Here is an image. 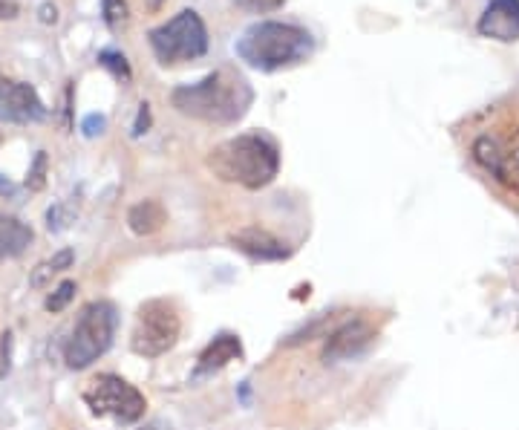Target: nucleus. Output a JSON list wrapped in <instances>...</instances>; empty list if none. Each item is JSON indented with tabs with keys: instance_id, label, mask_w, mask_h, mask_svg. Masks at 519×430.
Masks as SVG:
<instances>
[{
	"instance_id": "f257e3e1",
	"label": "nucleus",
	"mask_w": 519,
	"mask_h": 430,
	"mask_svg": "<svg viewBox=\"0 0 519 430\" xmlns=\"http://www.w3.org/2000/svg\"><path fill=\"white\" fill-rule=\"evenodd\" d=\"M173 107L205 125H237L254 102V90L246 78L231 67H220L197 84L176 87L171 93Z\"/></svg>"
},
{
	"instance_id": "f03ea898",
	"label": "nucleus",
	"mask_w": 519,
	"mask_h": 430,
	"mask_svg": "<svg viewBox=\"0 0 519 430\" xmlns=\"http://www.w3.org/2000/svg\"><path fill=\"white\" fill-rule=\"evenodd\" d=\"M205 165L217 179L257 191L277 177L280 151L266 133H240L234 139L214 145L205 156Z\"/></svg>"
},
{
	"instance_id": "7ed1b4c3",
	"label": "nucleus",
	"mask_w": 519,
	"mask_h": 430,
	"mask_svg": "<svg viewBox=\"0 0 519 430\" xmlns=\"http://www.w3.org/2000/svg\"><path fill=\"white\" fill-rule=\"evenodd\" d=\"M234 52L240 61H246L248 67H254L260 73H277V70H286V67L306 61L315 52V41L303 26L260 21V24L248 26L237 38Z\"/></svg>"
},
{
	"instance_id": "20e7f679",
	"label": "nucleus",
	"mask_w": 519,
	"mask_h": 430,
	"mask_svg": "<svg viewBox=\"0 0 519 430\" xmlns=\"http://www.w3.org/2000/svg\"><path fill=\"white\" fill-rule=\"evenodd\" d=\"M470 159L511 203H519V110L511 107L494 125L482 127L470 142Z\"/></svg>"
},
{
	"instance_id": "39448f33",
	"label": "nucleus",
	"mask_w": 519,
	"mask_h": 430,
	"mask_svg": "<svg viewBox=\"0 0 519 430\" xmlns=\"http://www.w3.org/2000/svg\"><path fill=\"white\" fill-rule=\"evenodd\" d=\"M113 332H116V309L107 301L87 304L78 315L73 335L64 347V361L70 370H84L93 361H99L101 355L110 350L113 344Z\"/></svg>"
},
{
	"instance_id": "423d86ee",
	"label": "nucleus",
	"mask_w": 519,
	"mask_h": 430,
	"mask_svg": "<svg viewBox=\"0 0 519 430\" xmlns=\"http://www.w3.org/2000/svg\"><path fill=\"white\" fill-rule=\"evenodd\" d=\"M150 50L159 64L173 67L185 61H197L208 52V29L194 9H182L171 21L150 32Z\"/></svg>"
},
{
	"instance_id": "0eeeda50",
	"label": "nucleus",
	"mask_w": 519,
	"mask_h": 430,
	"mask_svg": "<svg viewBox=\"0 0 519 430\" xmlns=\"http://www.w3.org/2000/svg\"><path fill=\"white\" fill-rule=\"evenodd\" d=\"M179 332H182V321H179V312H176L173 301L156 298L139 309L130 347L136 355L159 358V355L173 350V344L179 341Z\"/></svg>"
},
{
	"instance_id": "6e6552de",
	"label": "nucleus",
	"mask_w": 519,
	"mask_h": 430,
	"mask_svg": "<svg viewBox=\"0 0 519 430\" xmlns=\"http://www.w3.org/2000/svg\"><path fill=\"white\" fill-rule=\"evenodd\" d=\"M84 402L96 416H113L116 422H139L148 410V399L119 376L101 373L87 384Z\"/></svg>"
},
{
	"instance_id": "1a4fd4ad",
	"label": "nucleus",
	"mask_w": 519,
	"mask_h": 430,
	"mask_svg": "<svg viewBox=\"0 0 519 430\" xmlns=\"http://www.w3.org/2000/svg\"><path fill=\"white\" fill-rule=\"evenodd\" d=\"M44 116H47V107L32 84L0 73V122L29 125V122H41Z\"/></svg>"
},
{
	"instance_id": "9d476101",
	"label": "nucleus",
	"mask_w": 519,
	"mask_h": 430,
	"mask_svg": "<svg viewBox=\"0 0 519 430\" xmlns=\"http://www.w3.org/2000/svg\"><path fill=\"white\" fill-rule=\"evenodd\" d=\"M326 338L329 341H326L323 358L326 361H344V358L361 353L364 347H370V341L375 338V327L367 318H352V321L338 324Z\"/></svg>"
},
{
	"instance_id": "9b49d317",
	"label": "nucleus",
	"mask_w": 519,
	"mask_h": 430,
	"mask_svg": "<svg viewBox=\"0 0 519 430\" xmlns=\"http://www.w3.org/2000/svg\"><path fill=\"white\" fill-rule=\"evenodd\" d=\"M476 29L482 38H494L499 44L519 41V0H491Z\"/></svg>"
},
{
	"instance_id": "f8f14e48",
	"label": "nucleus",
	"mask_w": 519,
	"mask_h": 430,
	"mask_svg": "<svg viewBox=\"0 0 519 430\" xmlns=\"http://www.w3.org/2000/svg\"><path fill=\"white\" fill-rule=\"evenodd\" d=\"M231 243L240 252H246L248 257H254V260H283V257H289V249L274 237L272 231L260 226H246L234 231Z\"/></svg>"
},
{
	"instance_id": "ddd939ff",
	"label": "nucleus",
	"mask_w": 519,
	"mask_h": 430,
	"mask_svg": "<svg viewBox=\"0 0 519 430\" xmlns=\"http://www.w3.org/2000/svg\"><path fill=\"white\" fill-rule=\"evenodd\" d=\"M237 358H243V344H240V338L237 335H217L202 355H199V364H197V376H208V373H217V370H223L228 367L231 361H237Z\"/></svg>"
},
{
	"instance_id": "4468645a",
	"label": "nucleus",
	"mask_w": 519,
	"mask_h": 430,
	"mask_svg": "<svg viewBox=\"0 0 519 430\" xmlns=\"http://www.w3.org/2000/svg\"><path fill=\"white\" fill-rule=\"evenodd\" d=\"M29 243H32V228L15 217L0 214V263L21 257Z\"/></svg>"
},
{
	"instance_id": "2eb2a0df",
	"label": "nucleus",
	"mask_w": 519,
	"mask_h": 430,
	"mask_svg": "<svg viewBox=\"0 0 519 430\" xmlns=\"http://www.w3.org/2000/svg\"><path fill=\"white\" fill-rule=\"evenodd\" d=\"M165 223H168V211L159 200H145V203L133 205L130 214H127V226L139 237H150V234L162 231Z\"/></svg>"
},
{
	"instance_id": "dca6fc26",
	"label": "nucleus",
	"mask_w": 519,
	"mask_h": 430,
	"mask_svg": "<svg viewBox=\"0 0 519 430\" xmlns=\"http://www.w3.org/2000/svg\"><path fill=\"white\" fill-rule=\"evenodd\" d=\"M75 254L73 249H61V252H55L50 260H44V263H38V269L32 272V278L29 283L35 286V289H41V286H47L55 275H61L64 269H70L73 266Z\"/></svg>"
},
{
	"instance_id": "f3484780",
	"label": "nucleus",
	"mask_w": 519,
	"mask_h": 430,
	"mask_svg": "<svg viewBox=\"0 0 519 430\" xmlns=\"http://www.w3.org/2000/svg\"><path fill=\"white\" fill-rule=\"evenodd\" d=\"M99 64L104 67V70H110V73L119 78V81H124V84H127L130 76H133V73H130V64H127V58H124L122 52L104 50L99 55Z\"/></svg>"
},
{
	"instance_id": "a211bd4d",
	"label": "nucleus",
	"mask_w": 519,
	"mask_h": 430,
	"mask_svg": "<svg viewBox=\"0 0 519 430\" xmlns=\"http://www.w3.org/2000/svg\"><path fill=\"white\" fill-rule=\"evenodd\" d=\"M73 298H75V280H64V283H61V286L52 292L50 298H47V304L44 306H47V312L55 315V312H64V309L70 306Z\"/></svg>"
},
{
	"instance_id": "6ab92c4d",
	"label": "nucleus",
	"mask_w": 519,
	"mask_h": 430,
	"mask_svg": "<svg viewBox=\"0 0 519 430\" xmlns=\"http://www.w3.org/2000/svg\"><path fill=\"white\" fill-rule=\"evenodd\" d=\"M130 21V9L124 0H104V24L110 29H119Z\"/></svg>"
},
{
	"instance_id": "aec40b11",
	"label": "nucleus",
	"mask_w": 519,
	"mask_h": 430,
	"mask_svg": "<svg viewBox=\"0 0 519 430\" xmlns=\"http://www.w3.org/2000/svg\"><path fill=\"white\" fill-rule=\"evenodd\" d=\"M47 185V153L41 151L35 156V165L29 168V177H26V188L29 191H41Z\"/></svg>"
},
{
	"instance_id": "412c9836",
	"label": "nucleus",
	"mask_w": 519,
	"mask_h": 430,
	"mask_svg": "<svg viewBox=\"0 0 519 430\" xmlns=\"http://www.w3.org/2000/svg\"><path fill=\"white\" fill-rule=\"evenodd\" d=\"M104 127H107V119L104 116H99V113H90L84 122H81V130H84V136H99V133H104Z\"/></svg>"
},
{
	"instance_id": "4be33fe9",
	"label": "nucleus",
	"mask_w": 519,
	"mask_h": 430,
	"mask_svg": "<svg viewBox=\"0 0 519 430\" xmlns=\"http://www.w3.org/2000/svg\"><path fill=\"white\" fill-rule=\"evenodd\" d=\"M148 127H150V104L142 102L139 104V116H136L133 133H136V136H142V133H148Z\"/></svg>"
},
{
	"instance_id": "5701e85b",
	"label": "nucleus",
	"mask_w": 519,
	"mask_h": 430,
	"mask_svg": "<svg viewBox=\"0 0 519 430\" xmlns=\"http://www.w3.org/2000/svg\"><path fill=\"white\" fill-rule=\"evenodd\" d=\"M248 9H257V12H272V9H280L286 0H240Z\"/></svg>"
},
{
	"instance_id": "b1692460",
	"label": "nucleus",
	"mask_w": 519,
	"mask_h": 430,
	"mask_svg": "<svg viewBox=\"0 0 519 430\" xmlns=\"http://www.w3.org/2000/svg\"><path fill=\"white\" fill-rule=\"evenodd\" d=\"M21 12L18 0H0V21H15Z\"/></svg>"
},
{
	"instance_id": "393cba45",
	"label": "nucleus",
	"mask_w": 519,
	"mask_h": 430,
	"mask_svg": "<svg viewBox=\"0 0 519 430\" xmlns=\"http://www.w3.org/2000/svg\"><path fill=\"white\" fill-rule=\"evenodd\" d=\"M41 21H44V24H55V21H58V9L50 6V3H47V6H41Z\"/></svg>"
},
{
	"instance_id": "a878e982",
	"label": "nucleus",
	"mask_w": 519,
	"mask_h": 430,
	"mask_svg": "<svg viewBox=\"0 0 519 430\" xmlns=\"http://www.w3.org/2000/svg\"><path fill=\"white\" fill-rule=\"evenodd\" d=\"M0 194H15L12 182H0Z\"/></svg>"
},
{
	"instance_id": "bb28decb",
	"label": "nucleus",
	"mask_w": 519,
	"mask_h": 430,
	"mask_svg": "<svg viewBox=\"0 0 519 430\" xmlns=\"http://www.w3.org/2000/svg\"><path fill=\"white\" fill-rule=\"evenodd\" d=\"M145 3H148V9H150V12H156V9H159V6H162V0H145Z\"/></svg>"
},
{
	"instance_id": "cd10ccee",
	"label": "nucleus",
	"mask_w": 519,
	"mask_h": 430,
	"mask_svg": "<svg viewBox=\"0 0 519 430\" xmlns=\"http://www.w3.org/2000/svg\"><path fill=\"white\" fill-rule=\"evenodd\" d=\"M139 430H162L159 425H145V428H139Z\"/></svg>"
},
{
	"instance_id": "c85d7f7f",
	"label": "nucleus",
	"mask_w": 519,
	"mask_h": 430,
	"mask_svg": "<svg viewBox=\"0 0 519 430\" xmlns=\"http://www.w3.org/2000/svg\"><path fill=\"white\" fill-rule=\"evenodd\" d=\"M0 139H3V136H0Z\"/></svg>"
}]
</instances>
